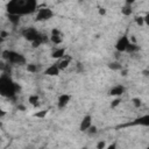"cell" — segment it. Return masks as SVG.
<instances>
[{
    "instance_id": "1",
    "label": "cell",
    "mask_w": 149,
    "mask_h": 149,
    "mask_svg": "<svg viewBox=\"0 0 149 149\" xmlns=\"http://www.w3.org/2000/svg\"><path fill=\"white\" fill-rule=\"evenodd\" d=\"M6 8L8 14L22 16L37 12V2L35 0H12L7 3Z\"/></svg>"
},
{
    "instance_id": "2",
    "label": "cell",
    "mask_w": 149,
    "mask_h": 149,
    "mask_svg": "<svg viewBox=\"0 0 149 149\" xmlns=\"http://www.w3.org/2000/svg\"><path fill=\"white\" fill-rule=\"evenodd\" d=\"M20 91V86L10 78L9 74L2 73L0 77V94L6 98H14L16 92Z\"/></svg>"
},
{
    "instance_id": "3",
    "label": "cell",
    "mask_w": 149,
    "mask_h": 149,
    "mask_svg": "<svg viewBox=\"0 0 149 149\" xmlns=\"http://www.w3.org/2000/svg\"><path fill=\"white\" fill-rule=\"evenodd\" d=\"M1 57L5 62H7L8 64H13V65H24L27 63L26 57L14 50H2L1 52Z\"/></svg>"
},
{
    "instance_id": "4",
    "label": "cell",
    "mask_w": 149,
    "mask_h": 149,
    "mask_svg": "<svg viewBox=\"0 0 149 149\" xmlns=\"http://www.w3.org/2000/svg\"><path fill=\"white\" fill-rule=\"evenodd\" d=\"M21 35H22V37H23L24 40L29 41L30 43H33L34 41L38 40V38L42 36V34H41L36 28H34V27H26L24 29H22Z\"/></svg>"
},
{
    "instance_id": "5",
    "label": "cell",
    "mask_w": 149,
    "mask_h": 149,
    "mask_svg": "<svg viewBox=\"0 0 149 149\" xmlns=\"http://www.w3.org/2000/svg\"><path fill=\"white\" fill-rule=\"evenodd\" d=\"M135 126H142V127H149V113L141 115L139 118H135L130 122H127L125 125H120L118 128H123V127H135Z\"/></svg>"
},
{
    "instance_id": "6",
    "label": "cell",
    "mask_w": 149,
    "mask_h": 149,
    "mask_svg": "<svg viewBox=\"0 0 149 149\" xmlns=\"http://www.w3.org/2000/svg\"><path fill=\"white\" fill-rule=\"evenodd\" d=\"M54 15H55V13L52 12L51 8H49V7H41L36 12L35 20L37 22H44V21H48V20L52 19Z\"/></svg>"
},
{
    "instance_id": "7",
    "label": "cell",
    "mask_w": 149,
    "mask_h": 149,
    "mask_svg": "<svg viewBox=\"0 0 149 149\" xmlns=\"http://www.w3.org/2000/svg\"><path fill=\"white\" fill-rule=\"evenodd\" d=\"M129 43H130V40H129L128 35L125 34V35H122L121 37L118 38V41L115 43V50L119 51V52H126Z\"/></svg>"
},
{
    "instance_id": "8",
    "label": "cell",
    "mask_w": 149,
    "mask_h": 149,
    "mask_svg": "<svg viewBox=\"0 0 149 149\" xmlns=\"http://www.w3.org/2000/svg\"><path fill=\"white\" fill-rule=\"evenodd\" d=\"M70 100H71V95L69 93H62V94H59L58 98H57V107L59 109L65 108L69 105Z\"/></svg>"
},
{
    "instance_id": "9",
    "label": "cell",
    "mask_w": 149,
    "mask_h": 149,
    "mask_svg": "<svg viewBox=\"0 0 149 149\" xmlns=\"http://www.w3.org/2000/svg\"><path fill=\"white\" fill-rule=\"evenodd\" d=\"M92 126V115L91 114H86L84 115V118L81 119L80 123H79V130L80 132H87Z\"/></svg>"
},
{
    "instance_id": "10",
    "label": "cell",
    "mask_w": 149,
    "mask_h": 149,
    "mask_svg": "<svg viewBox=\"0 0 149 149\" xmlns=\"http://www.w3.org/2000/svg\"><path fill=\"white\" fill-rule=\"evenodd\" d=\"M50 41H51L54 44H56V45H58V44H61V43L63 42V35H62V33H61L59 29L54 28V29L51 30Z\"/></svg>"
},
{
    "instance_id": "11",
    "label": "cell",
    "mask_w": 149,
    "mask_h": 149,
    "mask_svg": "<svg viewBox=\"0 0 149 149\" xmlns=\"http://www.w3.org/2000/svg\"><path fill=\"white\" fill-rule=\"evenodd\" d=\"M125 86L121 85V84H118V85H114L109 91H108V94L112 95V97H116V98H120L123 93H125Z\"/></svg>"
},
{
    "instance_id": "12",
    "label": "cell",
    "mask_w": 149,
    "mask_h": 149,
    "mask_svg": "<svg viewBox=\"0 0 149 149\" xmlns=\"http://www.w3.org/2000/svg\"><path fill=\"white\" fill-rule=\"evenodd\" d=\"M59 72H61V70H59L57 63H54V64L49 65V66L44 70V74L50 76V77H57V76L59 74Z\"/></svg>"
},
{
    "instance_id": "13",
    "label": "cell",
    "mask_w": 149,
    "mask_h": 149,
    "mask_svg": "<svg viewBox=\"0 0 149 149\" xmlns=\"http://www.w3.org/2000/svg\"><path fill=\"white\" fill-rule=\"evenodd\" d=\"M133 2L134 1H126L125 3H123V6L121 7V14L122 15H125V16H130L132 14H133Z\"/></svg>"
},
{
    "instance_id": "14",
    "label": "cell",
    "mask_w": 149,
    "mask_h": 149,
    "mask_svg": "<svg viewBox=\"0 0 149 149\" xmlns=\"http://www.w3.org/2000/svg\"><path fill=\"white\" fill-rule=\"evenodd\" d=\"M70 62H71V57H70L69 55H65V56H64L62 59H59V61L57 62L59 70H61V71H62V70H65V69L69 66Z\"/></svg>"
},
{
    "instance_id": "15",
    "label": "cell",
    "mask_w": 149,
    "mask_h": 149,
    "mask_svg": "<svg viewBox=\"0 0 149 149\" xmlns=\"http://www.w3.org/2000/svg\"><path fill=\"white\" fill-rule=\"evenodd\" d=\"M65 56V48H56L51 52V58L54 59H62Z\"/></svg>"
},
{
    "instance_id": "16",
    "label": "cell",
    "mask_w": 149,
    "mask_h": 149,
    "mask_svg": "<svg viewBox=\"0 0 149 149\" xmlns=\"http://www.w3.org/2000/svg\"><path fill=\"white\" fill-rule=\"evenodd\" d=\"M28 102L33 107H38L40 106V97L37 94H30L28 98Z\"/></svg>"
},
{
    "instance_id": "17",
    "label": "cell",
    "mask_w": 149,
    "mask_h": 149,
    "mask_svg": "<svg viewBox=\"0 0 149 149\" xmlns=\"http://www.w3.org/2000/svg\"><path fill=\"white\" fill-rule=\"evenodd\" d=\"M20 17L19 15H15V14H8V21L13 24V26H17L20 23Z\"/></svg>"
},
{
    "instance_id": "18",
    "label": "cell",
    "mask_w": 149,
    "mask_h": 149,
    "mask_svg": "<svg viewBox=\"0 0 149 149\" xmlns=\"http://www.w3.org/2000/svg\"><path fill=\"white\" fill-rule=\"evenodd\" d=\"M140 50V47L136 44V43H134V42H130L129 43V45H128V48H127V51L126 52H129V54H134V52H137Z\"/></svg>"
},
{
    "instance_id": "19",
    "label": "cell",
    "mask_w": 149,
    "mask_h": 149,
    "mask_svg": "<svg viewBox=\"0 0 149 149\" xmlns=\"http://www.w3.org/2000/svg\"><path fill=\"white\" fill-rule=\"evenodd\" d=\"M108 68L113 71H121L122 70V65L119 62H111L108 63Z\"/></svg>"
},
{
    "instance_id": "20",
    "label": "cell",
    "mask_w": 149,
    "mask_h": 149,
    "mask_svg": "<svg viewBox=\"0 0 149 149\" xmlns=\"http://www.w3.org/2000/svg\"><path fill=\"white\" fill-rule=\"evenodd\" d=\"M27 71L28 72H30V73H35V72H37L38 71V68H37V65L36 64H34V63H29V64H27Z\"/></svg>"
},
{
    "instance_id": "21",
    "label": "cell",
    "mask_w": 149,
    "mask_h": 149,
    "mask_svg": "<svg viewBox=\"0 0 149 149\" xmlns=\"http://www.w3.org/2000/svg\"><path fill=\"white\" fill-rule=\"evenodd\" d=\"M47 114H48V109H42V111H40L37 113H34V116L38 118V119H43V118H45Z\"/></svg>"
},
{
    "instance_id": "22",
    "label": "cell",
    "mask_w": 149,
    "mask_h": 149,
    "mask_svg": "<svg viewBox=\"0 0 149 149\" xmlns=\"http://www.w3.org/2000/svg\"><path fill=\"white\" fill-rule=\"evenodd\" d=\"M132 104H133L134 107L139 108V107H141V105H142V100H141L140 98H133V99H132Z\"/></svg>"
},
{
    "instance_id": "23",
    "label": "cell",
    "mask_w": 149,
    "mask_h": 149,
    "mask_svg": "<svg viewBox=\"0 0 149 149\" xmlns=\"http://www.w3.org/2000/svg\"><path fill=\"white\" fill-rule=\"evenodd\" d=\"M120 102H121V98H115V99L112 101V104H111V108H115L116 106L120 105Z\"/></svg>"
},
{
    "instance_id": "24",
    "label": "cell",
    "mask_w": 149,
    "mask_h": 149,
    "mask_svg": "<svg viewBox=\"0 0 149 149\" xmlns=\"http://www.w3.org/2000/svg\"><path fill=\"white\" fill-rule=\"evenodd\" d=\"M135 22H136V24H139V26H143V24H144V19H143V16H136V17H135Z\"/></svg>"
},
{
    "instance_id": "25",
    "label": "cell",
    "mask_w": 149,
    "mask_h": 149,
    "mask_svg": "<svg viewBox=\"0 0 149 149\" xmlns=\"http://www.w3.org/2000/svg\"><path fill=\"white\" fill-rule=\"evenodd\" d=\"M97 149H106V142L105 140H101L97 143Z\"/></svg>"
},
{
    "instance_id": "26",
    "label": "cell",
    "mask_w": 149,
    "mask_h": 149,
    "mask_svg": "<svg viewBox=\"0 0 149 149\" xmlns=\"http://www.w3.org/2000/svg\"><path fill=\"white\" fill-rule=\"evenodd\" d=\"M87 132H88V134H90V135H93V134H97L98 128H97L95 126H91V128H90Z\"/></svg>"
},
{
    "instance_id": "27",
    "label": "cell",
    "mask_w": 149,
    "mask_h": 149,
    "mask_svg": "<svg viewBox=\"0 0 149 149\" xmlns=\"http://www.w3.org/2000/svg\"><path fill=\"white\" fill-rule=\"evenodd\" d=\"M106 149H118V144H116V142H112L109 146L106 147Z\"/></svg>"
},
{
    "instance_id": "28",
    "label": "cell",
    "mask_w": 149,
    "mask_h": 149,
    "mask_svg": "<svg viewBox=\"0 0 149 149\" xmlns=\"http://www.w3.org/2000/svg\"><path fill=\"white\" fill-rule=\"evenodd\" d=\"M7 36H8V33H7V31H5V30H1V31H0V38H1V40H5Z\"/></svg>"
},
{
    "instance_id": "29",
    "label": "cell",
    "mask_w": 149,
    "mask_h": 149,
    "mask_svg": "<svg viewBox=\"0 0 149 149\" xmlns=\"http://www.w3.org/2000/svg\"><path fill=\"white\" fill-rule=\"evenodd\" d=\"M143 19H144V24L149 26V13H147V14L143 16Z\"/></svg>"
},
{
    "instance_id": "30",
    "label": "cell",
    "mask_w": 149,
    "mask_h": 149,
    "mask_svg": "<svg viewBox=\"0 0 149 149\" xmlns=\"http://www.w3.org/2000/svg\"><path fill=\"white\" fill-rule=\"evenodd\" d=\"M99 14H100V15H105V14H106V9H105V8H102V7H101V8H99Z\"/></svg>"
},
{
    "instance_id": "31",
    "label": "cell",
    "mask_w": 149,
    "mask_h": 149,
    "mask_svg": "<svg viewBox=\"0 0 149 149\" xmlns=\"http://www.w3.org/2000/svg\"><path fill=\"white\" fill-rule=\"evenodd\" d=\"M121 73H122V76H126L127 74V70H121Z\"/></svg>"
},
{
    "instance_id": "32",
    "label": "cell",
    "mask_w": 149,
    "mask_h": 149,
    "mask_svg": "<svg viewBox=\"0 0 149 149\" xmlns=\"http://www.w3.org/2000/svg\"><path fill=\"white\" fill-rule=\"evenodd\" d=\"M19 109H21V111H24L26 108H24V107H23L22 105H20V106H19Z\"/></svg>"
},
{
    "instance_id": "33",
    "label": "cell",
    "mask_w": 149,
    "mask_h": 149,
    "mask_svg": "<svg viewBox=\"0 0 149 149\" xmlns=\"http://www.w3.org/2000/svg\"><path fill=\"white\" fill-rule=\"evenodd\" d=\"M80 149H88L87 147H83V148H80Z\"/></svg>"
},
{
    "instance_id": "34",
    "label": "cell",
    "mask_w": 149,
    "mask_h": 149,
    "mask_svg": "<svg viewBox=\"0 0 149 149\" xmlns=\"http://www.w3.org/2000/svg\"><path fill=\"white\" fill-rule=\"evenodd\" d=\"M146 149H149V146H148V147H147V148H146Z\"/></svg>"
}]
</instances>
